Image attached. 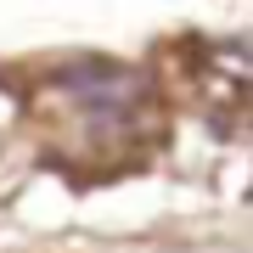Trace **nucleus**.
Returning a JSON list of instances; mask_svg holds the SVG:
<instances>
[{"mask_svg":"<svg viewBox=\"0 0 253 253\" xmlns=\"http://www.w3.org/2000/svg\"><path fill=\"white\" fill-rule=\"evenodd\" d=\"M56 84H62L79 107H90V113H118V107H129V101L141 96V73H129L118 62H79Z\"/></svg>","mask_w":253,"mask_h":253,"instance_id":"1","label":"nucleus"},{"mask_svg":"<svg viewBox=\"0 0 253 253\" xmlns=\"http://www.w3.org/2000/svg\"><path fill=\"white\" fill-rule=\"evenodd\" d=\"M208 62L225 73V79H236V84H253V40H219L208 51Z\"/></svg>","mask_w":253,"mask_h":253,"instance_id":"2","label":"nucleus"}]
</instances>
